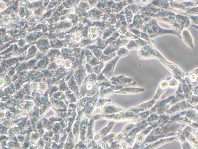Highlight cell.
<instances>
[{"mask_svg": "<svg viewBox=\"0 0 198 149\" xmlns=\"http://www.w3.org/2000/svg\"><path fill=\"white\" fill-rule=\"evenodd\" d=\"M166 19L168 21L167 22L176 31L181 32L188 28L191 24L189 18L183 15H170L167 17Z\"/></svg>", "mask_w": 198, "mask_h": 149, "instance_id": "obj_1", "label": "cell"}, {"mask_svg": "<svg viewBox=\"0 0 198 149\" xmlns=\"http://www.w3.org/2000/svg\"><path fill=\"white\" fill-rule=\"evenodd\" d=\"M170 6L173 10L180 11L186 12L188 9L194 7L195 4L193 2H180L175 1H170Z\"/></svg>", "mask_w": 198, "mask_h": 149, "instance_id": "obj_2", "label": "cell"}, {"mask_svg": "<svg viewBox=\"0 0 198 149\" xmlns=\"http://www.w3.org/2000/svg\"><path fill=\"white\" fill-rule=\"evenodd\" d=\"M182 36H183V39L185 43L191 47V48H194L192 37H191L189 31L186 29L183 30V33H182Z\"/></svg>", "mask_w": 198, "mask_h": 149, "instance_id": "obj_3", "label": "cell"}, {"mask_svg": "<svg viewBox=\"0 0 198 149\" xmlns=\"http://www.w3.org/2000/svg\"><path fill=\"white\" fill-rule=\"evenodd\" d=\"M186 12L192 15H198V7H193L188 9Z\"/></svg>", "mask_w": 198, "mask_h": 149, "instance_id": "obj_4", "label": "cell"}, {"mask_svg": "<svg viewBox=\"0 0 198 149\" xmlns=\"http://www.w3.org/2000/svg\"><path fill=\"white\" fill-rule=\"evenodd\" d=\"M190 18L194 23L198 25V15H191Z\"/></svg>", "mask_w": 198, "mask_h": 149, "instance_id": "obj_5", "label": "cell"}, {"mask_svg": "<svg viewBox=\"0 0 198 149\" xmlns=\"http://www.w3.org/2000/svg\"><path fill=\"white\" fill-rule=\"evenodd\" d=\"M61 62L60 59H57V63H58V64H60V62Z\"/></svg>", "mask_w": 198, "mask_h": 149, "instance_id": "obj_6", "label": "cell"}, {"mask_svg": "<svg viewBox=\"0 0 198 149\" xmlns=\"http://www.w3.org/2000/svg\"><path fill=\"white\" fill-rule=\"evenodd\" d=\"M195 28H196L197 29H198V26L195 25H192Z\"/></svg>", "mask_w": 198, "mask_h": 149, "instance_id": "obj_7", "label": "cell"}]
</instances>
